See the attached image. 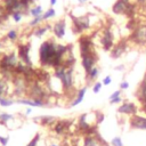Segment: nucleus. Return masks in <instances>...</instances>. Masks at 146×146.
<instances>
[{
	"label": "nucleus",
	"mask_w": 146,
	"mask_h": 146,
	"mask_svg": "<svg viewBox=\"0 0 146 146\" xmlns=\"http://www.w3.org/2000/svg\"><path fill=\"white\" fill-rule=\"evenodd\" d=\"M70 47L57 43L52 39L46 40L40 44L39 48V60L42 66L56 68L58 66L64 65L65 58L68 54H71Z\"/></svg>",
	"instance_id": "1"
},
{
	"label": "nucleus",
	"mask_w": 146,
	"mask_h": 146,
	"mask_svg": "<svg viewBox=\"0 0 146 146\" xmlns=\"http://www.w3.org/2000/svg\"><path fill=\"white\" fill-rule=\"evenodd\" d=\"M19 63L21 62L17 55V51L2 54L0 57V71L3 74H13L15 73V70Z\"/></svg>",
	"instance_id": "2"
},
{
	"label": "nucleus",
	"mask_w": 146,
	"mask_h": 146,
	"mask_svg": "<svg viewBox=\"0 0 146 146\" xmlns=\"http://www.w3.org/2000/svg\"><path fill=\"white\" fill-rule=\"evenodd\" d=\"M71 19H72V24H73V29L75 33H82L89 30L92 25L90 21V16L88 15H81V16L71 15Z\"/></svg>",
	"instance_id": "3"
},
{
	"label": "nucleus",
	"mask_w": 146,
	"mask_h": 146,
	"mask_svg": "<svg viewBox=\"0 0 146 146\" xmlns=\"http://www.w3.org/2000/svg\"><path fill=\"white\" fill-rule=\"evenodd\" d=\"M100 46L103 47L104 50L106 51H111L112 48L115 46L114 43V34L112 32V30L110 27H105L100 34Z\"/></svg>",
	"instance_id": "4"
},
{
	"label": "nucleus",
	"mask_w": 146,
	"mask_h": 146,
	"mask_svg": "<svg viewBox=\"0 0 146 146\" xmlns=\"http://www.w3.org/2000/svg\"><path fill=\"white\" fill-rule=\"evenodd\" d=\"M31 43H21L17 47V55L19 58V62L23 63L26 66H31L32 62H31Z\"/></svg>",
	"instance_id": "5"
},
{
	"label": "nucleus",
	"mask_w": 146,
	"mask_h": 146,
	"mask_svg": "<svg viewBox=\"0 0 146 146\" xmlns=\"http://www.w3.org/2000/svg\"><path fill=\"white\" fill-rule=\"evenodd\" d=\"M96 63H97V56H96L95 51L81 56V65H82L86 73H88L92 67H95Z\"/></svg>",
	"instance_id": "6"
},
{
	"label": "nucleus",
	"mask_w": 146,
	"mask_h": 146,
	"mask_svg": "<svg viewBox=\"0 0 146 146\" xmlns=\"http://www.w3.org/2000/svg\"><path fill=\"white\" fill-rule=\"evenodd\" d=\"M79 48H80V55L81 56L95 51L92 41L88 36H86V35H83V36L80 38V40H79Z\"/></svg>",
	"instance_id": "7"
},
{
	"label": "nucleus",
	"mask_w": 146,
	"mask_h": 146,
	"mask_svg": "<svg viewBox=\"0 0 146 146\" xmlns=\"http://www.w3.org/2000/svg\"><path fill=\"white\" fill-rule=\"evenodd\" d=\"M138 112V107L135 103L132 102H124L123 104H121L117 107V113L119 114H123V115H135Z\"/></svg>",
	"instance_id": "8"
},
{
	"label": "nucleus",
	"mask_w": 146,
	"mask_h": 146,
	"mask_svg": "<svg viewBox=\"0 0 146 146\" xmlns=\"http://www.w3.org/2000/svg\"><path fill=\"white\" fill-rule=\"evenodd\" d=\"M52 33L57 39H63L65 36L66 32V21L64 18L57 21L56 23L52 24Z\"/></svg>",
	"instance_id": "9"
},
{
	"label": "nucleus",
	"mask_w": 146,
	"mask_h": 146,
	"mask_svg": "<svg viewBox=\"0 0 146 146\" xmlns=\"http://www.w3.org/2000/svg\"><path fill=\"white\" fill-rule=\"evenodd\" d=\"M130 127L132 129H138V130H146V116H141L138 114H135L130 116Z\"/></svg>",
	"instance_id": "10"
},
{
	"label": "nucleus",
	"mask_w": 146,
	"mask_h": 146,
	"mask_svg": "<svg viewBox=\"0 0 146 146\" xmlns=\"http://www.w3.org/2000/svg\"><path fill=\"white\" fill-rule=\"evenodd\" d=\"M71 125H72V121H68V120H58V121H56L54 123L52 130L57 135H63V133H65L70 129Z\"/></svg>",
	"instance_id": "11"
},
{
	"label": "nucleus",
	"mask_w": 146,
	"mask_h": 146,
	"mask_svg": "<svg viewBox=\"0 0 146 146\" xmlns=\"http://www.w3.org/2000/svg\"><path fill=\"white\" fill-rule=\"evenodd\" d=\"M83 146H106V143H104L102 138L96 133L86 135L83 137Z\"/></svg>",
	"instance_id": "12"
},
{
	"label": "nucleus",
	"mask_w": 146,
	"mask_h": 146,
	"mask_svg": "<svg viewBox=\"0 0 146 146\" xmlns=\"http://www.w3.org/2000/svg\"><path fill=\"white\" fill-rule=\"evenodd\" d=\"M130 3V0H116L115 3L112 6V11L116 15H123L125 14V10Z\"/></svg>",
	"instance_id": "13"
},
{
	"label": "nucleus",
	"mask_w": 146,
	"mask_h": 146,
	"mask_svg": "<svg viewBox=\"0 0 146 146\" xmlns=\"http://www.w3.org/2000/svg\"><path fill=\"white\" fill-rule=\"evenodd\" d=\"M137 97H138L139 102L141 103V105L146 106V75L144 76V79L141 80V82H140V84L138 87Z\"/></svg>",
	"instance_id": "14"
},
{
	"label": "nucleus",
	"mask_w": 146,
	"mask_h": 146,
	"mask_svg": "<svg viewBox=\"0 0 146 146\" xmlns=\"http://www.w3.org/2000/svg\"><path fill=\"white\" fill-rule=\"evenodd\" d=\"M52 30V25H50V24H40V25H38L36 27H34V30H33V34L32 35H34V36H36V38H41V36H43L48 31H51Z\"/></svg>",
	"instance_id": "15"
},
{
	"label": "nucleus",
	"mask_w": 146,
	"mask_h": 146,
	"mask_svg": "<svg viewBox=\"0 0 146 146\" xmlns=\"http://www.w3.org/2000/svg\"><path fill=\"white\" fill-rule=\"evenodd\" d=\"M125 47H127V43L125 42H119V43H115V46L112 48L111 50V57L112 58H119L123 55V52L125 51Z\"/></svg>",
	"instance_id": "16"
},
{
	"label": "nucleus",
	"mask_w": 146,
	"mask_h": 146,
	"mask_svg": "<svg viewBox=\"0 0 146 146\" xmlns=\"http://www.w3.org/2000/svg\"><path fill=\"white\" fill-rule=\"evenodd\" d=\"M86 94H87V87H81L80 89H78L74 99H73L72 103L70 104V107H75V106H78L79 104H81L82 100H83V98H84V96H86Z\"/></svg>",
	"instance_id": "17"
},
{
	"label": "nucleus",
	"mask_w": 146,
	"mask_h": 146,
	"mask_svg": "<svg viewBox=\"0 0 146 146\" xmlns=\"http://www.w3.org/2000/svg\"><path fill=\"white\" fill-rule=\"evenodd\" d=\"M42 14H43V9H42V6H40V5H34L29 10V15L32 18L33 17H38V16H40Z\"/></svg>",
	"instance_id": "18"
},
{
	"label": "nucleus",
	"mask_w": 146,
	"mask_h": 146,
	"mask_svg": "<svg viewBox=\"0 0 146 146\" xmlns=\"http://www.w3.org/2000/svg\"><path fill=\"white\" fill-rule=\"evenodd\" d=\"M8 91H9V86L7 81L0 78V97H8Z\"/></svg>",
	"instance_id": "19"
},
{
	"label": "nucleus",
	"mask_w": 146,
	"mask_h": 146,
	"mask_svg": "<svg viewBox=\"0 0 146 146\" xmlns=\"http://www.w3.org/2000/svg\"><path fill=\"white\" fill-rule=\"evenodd\" d=\"M99 75V68L97 66L92 67L88 73H86V76L88 79V81H96V79L98 78Z\"/></svg>",
	"instance_id": "20"
},
{
	"label": "nucleus",
	"mask_w": 146,
	"mask_h": 146,
	"mask_svg": "<svg viewBox=\"0 0 146 146\" xmlns=\"http://www.w3.org/2000/svg\"><path fill=\"white\" fill-rule=\"evenodd\" d=\"M39 120H40V123L42 124V125H50V124H54L55 122H56V119L54 117V116H51V115H43V116H40L39 117Z\"/></svg>",
	"instance_id": "21"
},
{
	"label": "nucleus",
	"mask_w": 146,
	"mask_h": 146,
	"mask_svg": "<svg viewBox=\"0 0 146 146\" xmlns=\"http://www.w3.org/2000/svg\"><path fill=\"white\" fill-rule=\"evenodd\" d=\"M6 38H7V40H9L10 42H15V41L18 39V32H17V30H15V29L9 30V31L7 32V34H6Z\"/></svg>",
	"instance_id": "22"
},
{
	"label": "nucleus",
	"mask_w": 146,
	"mask_h": 146,
	"mask_svg": "<svg viewBox=\"0 0 146 146\" xmlns=\"http://www.w3.org/2000/svg\"><path fill=\"white\" fill-rule=\"evenodd\" d=\"M55 16H56V11H55V9H54L52 7L48 8V9L42 14V17H43V21H44V22L48 21V19H50V18H54Z\"/></svg>",
	"instance_id": "23"
},
{
	"label": "nucleus",
	"mask_w": 146,
	"mask_h": 146,
	"mask_svg": "<svg viewBox=\"0 0 146 146\" xmlns=\"http://www.w3.org/2000/svg\"><path fill=\"white\" fill-rule=\"evenodd\" d=\"M44 21H43V17H42V15H40V16H38V17H33L30 22H29V26L30 27H36L38 25H40V24H42Z\"/></svg>",
	"instance_id": "24"
},
{
	"label": "nucleus",
	"mask_w": 146,
	"mask_h": 146,
	"mask_svg": "<svg viewBox=\"0 0 146 146\" xmlns=\"http://www.w3.org/2000/svg\"><path fill=\"white\" fill-rule=\"evenodd\" d=\"M15 100L9 98V97H0V106L2 107H9L11 105H14Z\"/></svg>",
	"instance_id": "25"
},
{
	"label": "nucleus",
	"mask_w": 146,
	"mask_h": 146,
	"mask_svg": "<svg viewBox=\"0 0 146 146\" xmlns=\"http://www.w3.org/2000/svg\"><path fill=\"white\" fill-rule=\"evenodd\" d=\"M13 119H14V115L10 113H1L0 114V123L1 124H6L8 121H10Z\"/></svg>",
	"instance_id": "26"
},
{
	"label": "nucleus",
	"mask_w": 146,
	"mask_h": 146,
	"mask_svg": "<svg viewBox=\"0 0 146 146\" xmlns=\"http://www.w3.org/2000/svg\"><path fill=\"white\" fill-rule=\"evenodd\" d=\"M9 16L13 18V21H14L15 23H19V22L23 19L24 14H23V13H21V11H14V13H11Z\"/></svg>",
	"instance_id": "27"
},
{
	"label": "nucleus",
	"mask_w": 146,
	"mask_h": 146,
	"mask_svg": "<svg viewBox=\"0 0 146 146\" xmlns=\"http://www.w3.org/2000/svg\"><path fill=\"white\" fill-rule=\"evenodd\" d=\"M8 17H9V14L6 11V9L2 6V3H0V24H2Z\"/></svg>",
	"instance_id": "28"
},
{
	"label": "nucleus",
	"mask_w": 146,
	"mask_h": 146,
	"mask_svg": "<svg viewBox=\"0 0 146 146\" xmlns=\"http://www.w3.org/2000/svg\"><path fill=\"white\" fill-rule=\"evenodd\" d=\"M102 87H103V83L99 82V81H96V82L92 84V92H94V94H98V92L100 91Z\"/></svg>",
	"instance_id": "29"
},
{
	"label": "nucleus",
	"mask_w": 146,
	"mask_h": 146,
	"mask_svg": "<svg viewBox=\"0 0 146 146\" xmlns=\"http://www.w3.org/2000/svg\"><path fill=\"white\" fill-rule=\"evenodd\" d=\"M111 145L112 146H123V141H122L121 137H114L111 140Z\"/></svg>",
	"instance_id": "30"
},
{
	"label": "nucleus",
	"mask_w": 146,
	"mask_h": 146,
	"mask_svg": "<svg viewBox=\"0 0 146 146\" xmlns=\"http://www.w3.org/2000/svg\"><path fill=\"white\" fill-rule=\"evenodd\" d=\"M39 139H40V133H35V136L30 140V143L26 146H36L39 143Z\"/></svg>",
	"instance_id": "31"
},
{
	"label": "nucleus",
	"mask_w": 146,
	"mask_h": 146,
	"mask_svg": "<svg viewBox=\"0 0 146 146\" xmlns=\"http://www.w3.org/2000/svg\"><path fill=\"white\" fill-rule=\"evenodd\" d=\"M111 82H112V78H111L110 75H106V76L103 79V81H102L103 86H108V84H111Z\"/></svg>",
	"instance_id": "32"
},
{
	"label": "nucleus",
	"mask_w": 146,
	"mask_h": 146,
	"mask_svg": "<svg viewBox=\"0 0 146 146\" xmlns=\"http://www.w3.org/2000/svg\"><path fill=\"white\" fill-rule=\"evenodd\" d=\"M121 92H122V90H115L111 96H110V100H112V99H114V98H117V97H120L121 96Z\"/></svg>",
	"instance_id": "33"
},
{
	"label": "nucleus",
	"mask_w": 146,
	"mask_h": 146,
	"mask_svg": "<svg viewBox=\"0 0 146 146\" xmlns=\"http://www.w3.org/2000/svg\"><path fill=\"white\" fill-rule=\"evenodd\" d=\"M8 140H9V137H8V136L3 137V136H1V135H0V144H1L2 146H7Z\"/></svg>",
	"instance_id": "34"
},
{
	"label": "nucleus",
	"mask_w": 146,
	"mask_h": 146,
	"mask_svg": "<svg viewBox=\"0 0 146 146\" xmlns=\"http://www.w3.org/2000/svg\"><path fill=\"white\" fill-rule=\"evenodd\" d=\"M103 120H104V115L100 112H96V122L97 123H100Z\"/></svg>",
	"instance_id": "35"
},
{
	"label": "nucleus",
	"mask_w": 146,
	"mask_h": 146,
	"mask_svg": "<svg viewBox=\"0 0 146 146\" xmlns=\"http://www.w3.org/2000/svg\"><path fill=\"white\" fill-rule=\"evenodd\" d=\"M128 88H129V83L123 80V81L120 83V90H125V89H128Z\"/></svg>",
	"instance_id": "36"
},
{
	"label": "nucleus",
	"mask_w": 146,
	"mask_h": 146,
	"mask_svg": "<svg viewBox=\"0 0 146 146\" xmlns=\"http://www.w3.org/2000/svg\"><path fill=\"white\" fill-rule=\"evenodd\" d=\"M121 102H122V97L120 96V97H117V98H114V99L110 100V104L113 105V104H119V103H121Z\"/></svg>",
	"instance_id": "37"
},
{
	"label": "nucleus",
	"mask_w": 146,
	"mask_h": 146,
	"mask_svg": "<svg viewBox=\"0 0 146 146\" xmlns=\"http://www.w3.org/2000/svg\"><path fill=\"white\" fill-rule=\"evenodd\" d=\"M136 2L140 6H145L146 5V0H136Z\"/></svg>",
	"instance_id": "38"
},
{
	"label": "nucleus",
	"mask_w": 146,
	"mask_h": 146,
	"mask_svg": "<svg viewBox=\"0 0 146 146\" xmlns=\"http://www.w3.org/2000/svg\"><path fill=\"white\" fill-rule=\"evenodd\" d=\"M32 113V107H29V108H26V111H25V114L26 115H29V114H31Z\"/></svg>",
	"instance_id": "39"
},
{
	"label": "nucleus",
	"mask_w": 146,
	"mask_h": 146,
	"mask_svg": "<svg viewBox=\"0 0 146 146\" xmlns=\"http://www.w3.org/2000/svg\"><path fill=\"white\" fill-rule=\"evenodd\" d=\"M123 68H124V65H119L115 67V70H123Z\"/></svg>",
	"instance_id": "40"
},
{
	"label": "nucleus",
	"mask_w": 146,
	"mask_h": 146,
	"mask_svg": "<svg viewBox=\"0 0 146 146\" xmlns=\"http://www.w3.org/2000/svg\"><path fill=\"white\" fill-rule=\"evenodd\" d=\"M57 3V0H50V6H55Z\"/></svg>",
	"instance_id": "41"
},
{
	"label": "nucleus",
	"mask_w": 146,
	"mask_h": 146,
	"mask_svg": "<svg viewBox=\"0 0 146 146\" xmlns=\"http://www.w3.org/2000/svg\"><path fill=\"white\" fill-rule=\"evenodd\" d=\"M87 1H89V0H78L79 3H84V2H87Z\"/></svg>",
	"instance_id": "42"
},
{
	"label": "nucleus",
	"mask_w": 146,
	"mask_h": 146,
	"mask_svg": "<svg viewBox=\"0 0 146 146\" xmlns=\"http://www.w3.org/2000/svg\"><path fill=\"white\" fill-rule=\"evenodd\" d=\"M49 146H59L58 144H56V143H50L49 144Z\"/></svg>",
	"instance_id": "43"
},
{
	"label": "nucleus",
	"mask_w": 146,
	"mask_h": 146,
	"mask_svg": "<svg viewBox=\"0 0 146 146\" xmlns=\"http://www.w3.org/2000/svg\"><path fill=\"white\" fill-rule=\"evenodd\" d=\"M1 47H2V43H1V42H0V48H1ZM1 55H2V52H1V51H0V57H1Z\"/></svg>",
	"instance_id": "44"
}]
</instances>
